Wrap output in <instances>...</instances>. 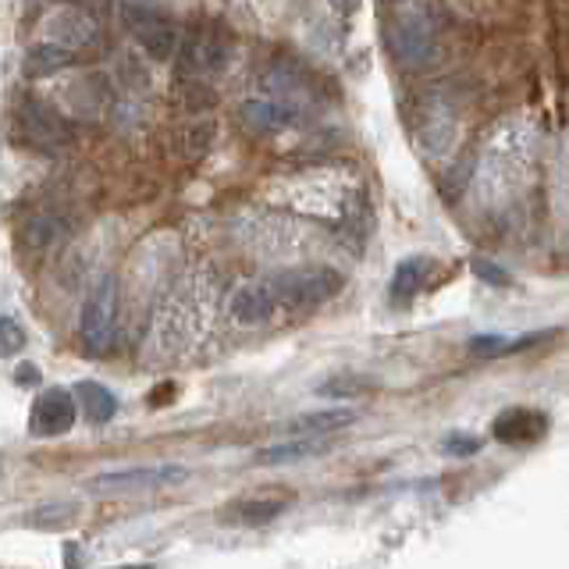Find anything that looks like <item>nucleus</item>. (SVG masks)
I'll list each match as a JSON object with an SVG mask.
<instances>
[{
    "label": "nucleus",
    "instance_id": "obj_16",
    "mask_svg": "<svg viewBox=\"0 0 569 569\" xmlns=\"http://www.w3.org/2000/svg\"><path fill=\"white\" fill-rule=\"evenodd\" d=\"M452 132H456L452 107L445 103L441 97H435L431 103H427V121H423V142H427V150L441 153L452 142Z\"/></svg>",
    "mask_w": 569,
    "mask_h": 569
},
{
    "label": "nucleus",
    "instance_id": "obj_8",
    "mask_svg": "<svg viewBox=\"0 0 569 569\" xmlns=\"http://www.w3.org/2000/svg\"><path fill=\"white\" fill-rule=\"evenodd\" d=\"M76 399L68 388H43L32 402L29 413V431L36 438H58L76 427Z\"/></svg>",
    "mask_w": 569,
    "mask_h": 569
},
{
    "label": "nucleus",
    "instance_id": "obj_18",
    "mask_svg": "<svg viewBox=\"0 0 569 569\" xmlns=\"http://www.w3.org/2000/svg\"><path fill=\"white\" fill-rule=\"evenodd\" d=\"M431 267L435 263L427 260V257H406L396 267V274H391V299H399V302L413 299L423 289V278H427V271H431Z\"/></svg>",
    "mask_w": 569,
    "mask_h": 569
},
{
    "label": "nucleus",
    "instance_id": "obj_25",
    "mask_svg": "<svg viewBox=\"0 0 569 569\" xmlns=\"http://www.w3.org/2000/svg\"><path fill=\"white\" fill-rule=\"evenodd\" d=\"M445 452H452V456H473L480 449V441L477 438H462V435H452V438H445L441 445Z\"/></svg>",
    "mask_w": 569,
    "mask_h": 569
},
{
    "label": "nucleus",
    "instance_id": "obj_6",
    "mask_svg": "<svg viewBox=\"0 0 569 569\" xmlns=\"http://www.w3.org/2000/svg\"><path fill=\"white\" fill-rule=\"evenodd\" d=\"M178 61H182V71L192 79L221 76L231 64V40L221 29H196L178 47Z\"/></svg>",
    "mask_w": 569,
    "mask_h": 569
},
{
    "label": "nucleus",
    "instance_id": "obj_7",
    "mask_svg": "<svg viewBox=\"0 0 569 569\" xmlns=\"http://www.w3.org/2000/svg\"><path fill=\"white\" fill-rule=\"evenodd\" d=\"M40 32H43V40L58 43V47H64V50H71V53L89 50V47L97 43V36H100V29H97V22H93V14H89L86 8H79V4L53 8V11L43 18Z\"/></svg>",
    "mask_w": 569,
    "mask_h": 569
},
{
    "label": "nucleus",
    "instance_id": "obj_1",
    "mask_svg": "<svg viewBox=\"0 0 569 569\" xmlns=\"http://www.w3.org/2000/svg\"><path fill=\"white\" fill-rule=\"evenodd\" d=\"M271 292L278 299L281 310H317L325 307L328 299L342 292V274L328 263H296V267H281L278 274L267 278Z\"/></svg>",
    "mask_w": 569,
    "mask_h": 569
},
{
    "label": "nucleus",
    "instance_id": "obj_17",
    "mask_svg": "<svg viewBox=\"0 0 569 569\" xmlns=\"http://www.w3.org/2000/svg\"><path fill=\"white\" fill-rule=\"evenodd\" d=\"M76 396L82 402V413L93 420V423H107V420H114L118 413V399H114V391L111 388H103L97 381H79L76 385Z\"/></svg>",
    "mask_w": 569,
    "mask_h": 569
},
{
    "label": "nucleus",
    "instance_id": "obj_10",
    "mask_svg": "<svg viewBox=\"0 0 569 569\" xmlns=\"http://www.w3.org/2000/svg\"><path fill=\"white\" fill-rule=\"evenodd\" d=\"M281 307H278V299H274L271 284H267V281L242 284V289H236V296H231V302H228V313H231V320H236L239 328H260Z\"/></svg>",
    "mask_w": 569,
    "mask_h": 569
},
{
    "label": "nucleus",
    "instance_id": "obj_3",
    "mask_svg": "<svg viewBox=\"0 0 569 569\" xmlns=\"http://www.w3.org/2000/svg\"><path fill=\"white\" fill-rule=\"evenodd\" d=\"M121 26L132 32V40L150 53L153 61H168L182 47L174 18L157 0H124L121 4Z\"/></svg>",
    "mask_w": 569,
    "mask_h": 569
},
{
    "label": "nucleus",
    "instance_id": "obj_5",
    "mask_svg": "<svg viewBox=\"0 0 569 569\" xmlns=\"http://www.w3.org/2000/svg\"><path fill=\"white\" fill-rule=\"evenodd\" d=\"M18 129H22V139L29 147L47 150V153L64 150L71 147V139H76V129L68 124V118H61L43 100H22V107H18Z\"/></svg>",
    "mask_w": 569,
    "mask_h": 569
},
{
    "label": "nucleus",
    "instance_id": "obj_24",
    "mask_svg": "<svg viewBox=\"0 0 569 569\" xmlns=\"http://www.w3.org/2000/svg\"><path fill=\"white\" fill-rule=\"evenodd\" d=\"M22 346H26V331L14 325V317H4L0 320V352L14 356Z\"/></svg>",
    "mask_w": 569,
    "mask_h": 569
},
{
    "label": "nucleus",
    "instance_id": "obj_11",
    "mask_svg": "<svg viewBox=\"0 0 569 569\" xmlns=\"http://www.w3.org/2000/svg\"><path fill=\"white\" fill-rule=\"evenodd\" d=\"M495 438L498 441H509V445H530L538 441L548 431V417L538 413V409H523V406H512L506 413H498L495 420Z\"/></svg>",
    "mask_w": 569,
    "mask_h": 569
},
{
    "label": "nucleus",
    "instance_id": "obj_20",
    "mask_svg": "<svg viewBox=\"0 0 569 569\" xmlns=\"http://www.w3.org/2000/svg\"><path fill=\"white\" fill-rule=\"evenodd\" d=\"M284 502H278V498H257V502H239L228 509V520L236 523H246V527H263L271 523L274 516H281Z\"/></svg>",
    "mask_w": 569,
    "mask_h": 569
},
{
    "label": "nucleus",
    "instance_id": "obj_23",
    "mask_svg": "<svg viewBox=\"0 0 569 569\" xmlns=\"http://www.w3.org/2000/svg\"><path fill=\"white\" fill-rule=\"evenodd\" d=\"M470 271L480 278V281H488V284H495V289H502V284H509L512 278H509V271H502L495 260H485V257H477L473 263H470Z\"/></svg>",
    "mask_w": 569,
    "mask_h": 569
},
{
    "label": "nucleus",
    "instance_id": "obj_13",
    "mask_svg": "<svg viewBox=\"0 0 569 569\" xmlns=\"http://www.w3.org/2000/svg\"><path fill=\"white\" fill-rule=\"evenodd\" d=\"M331 449L328 438H292V441H278V445H267V449H260L253 456V462H260V467H278V462H299V459H313V456H325Z\"/></svg>",
    "mask_w": 569,
    "mask_h": 569
},
{
    "label": "nucleus",
    "instance_id": "obj_22",
    "mask_svg": "<svg viewBox=\"0 0 569 569\" xmlns=\"http://www.w3.org/2000/svg\"><path fill=\"white\" fill-rule=\"evenodd\" d=\"M79 516V506L76 502H53V506H40L29 512V527H40V530H58V527H68L71 520Z\"/></svg>",
    "mask_w": 569,
    "mask_h": 569
},
{
    "label": "nucleus",
    "instance_id": "obj_4",
    "mask_svg": "<svg viewBox=\"0 0 569 569\" xmlns=\"http://www.w3.org/2000/svg\"><path fill=\"white\" fill-rule=\"evenodd\" d=\"M114 325H118V281L111 274H100L82 302V346L89 356H103L114 342Z\"/></svg>",
    "mask_w": 569,
    "mask_h": 569
},
{
    "label": "nucleus",
    "instance_id": "obj_12",
    "mask_svg": "<svg viewBox=\"0 0 569 569\" xmlns=\"http://www.w3.org/2000/svg\"><path fill=\"white\" fill-rule=\"evenodd\" d=\"M239 118H242V124H246V132H253V136H274V132H281L284 124L289 121H296V114L284 107L281 100H274V97H253V100H246L242 103V111H239Z\"/></svg>",
    "mask_w": 569,
    "mask_h": 569
},
{
    "label": "nucleus",
    "instance_id": "obj_2",
    "mask_svg": "<svg viewBox=\"0 0 569 569\" xmlns=\"http://www.w3.org/2000/svg\"><path fill=\"white\" fill-rule=\"evenodd\" d=\"M388 43L406 68H420L431 61L438 43V22L431 4L427 0H399L396 14H391Z\"/></svg>",
    "mask_w": 569,
    "mask_h": 569
},
{
    "label": "nucleus",
    "instance_id": "obj_27",
    "mask_svg": "<svg viewBox=\"0 0 569 569\" xmlns=\"http://www.w3.org/2000/svg\"><path fill=\"white\" fill-rule=\"evenodd\" d=\"M14 381L18 385H40V370H36L32 363H22L14 370Z\"/></svg>",
    "mask_w": 569,
    "mask_h": 569
},
{
    "label": "nucleus",
    "instance_id": "obj_21",
    "mask_svg": "<svg viewBox=\"0 0 569 569\" xmlns=\"http://www.w3.org/2000/svg\"><path fill=\"white\" fill-rule=\"evenodd\" d=\"M317 391H320V396H328V399L346 402V399H356V396H367V391H373V381L360 378V373H335V378H328Z\"/></svg>",
    "mask_w": 569,
    "mask_h": 569
},
{
    "label": "nucleus",
    "instance_id": "obj_26",
    "mask_svg": "<svg viewBox=\"0 0 569 569\" xmlns=\"http://www.w3.org/2000/svg\"><path fill=\"white\" fill-rule=\"evenodd\" d=\"M328 4H331V11H335L338 18H352L356 11H360L363 0H328Z\"/></svg>",
    "mask_w": 569,
    "mask_h": 569
},
{
    "label": "nucleus",
    "instance_id": "obj_19",
    "mask_svg": "<svg viewBox=\"0 0 569 569\" xmlns=\"http://www.w3.org/2000/svg\"><path fill=\"white\" fill-rule=\"evenodd\" d=\"M64 239V224L53 213H36V218L22 228V242L29 249H53Z\"/></svg>",
    "mask_w": 569,
    "mask_h": 569
},
{
    "label": "nucleus",
    "instance_id": "obj_9",
    "mask_svg": "<svg viewBox=\"0 0 569 569\" xmlns=\"http://www.w3.org/2000/svg\"><path fill=\"white\" fill-rule=\"evenodd\" d=\"M189 477L186 467H132V470H118V473H100L93 477V488L100 491H124V488H171L182 485Z\"/></svg>",
    "mask_w": 569,
    "mask_h": 569
},
{
    "label": "nucleus",
    "instance_id": "obj_14",
    "mask_svg": "<svg viewBox=\"0 0 569 569\" xmlns=\"http://www.w3.org/2000/svg\"><path fill=\"white\" fill-rule=\"evenodd\" d=\"M356 420L352 409H313V413H302L296 420H289V431L292 438H302V435H310V438H325V435H335V431H342V427H349Z\"/></svg>",
    "mask_w": 569,
    "mask_h": 569
},
{
    "label": "nucleus",
    "instance_id": "obj_15",
    "mask_svg": "<svg viewBox=\"0 0 569 569\" xmlns=\"http://www.w3.org/2000/svg\"><path fill=\"white\" fill-rule=\"evenodd\" d=\"M71 64V50L58 47V43H36L26 50V58H22V76L26 79H50V76H58V71H64Z\"/></svg>",
    "mask_w": 569,
    "mask_h": 569
}]
</instances>
